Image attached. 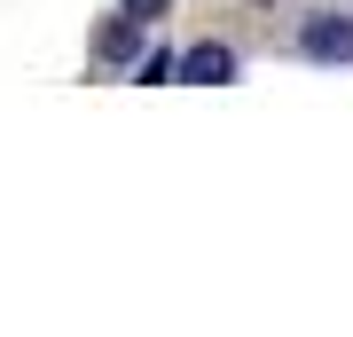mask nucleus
<instances>
[{
	"instance_id": "obj_1",
	"label": "nucleus",
	"mask_w": 353,
	"mask_h": 337,
	"mask_svg": "<svg viewBox=\"0 0 353 337\" xmlns=\"http://www.w3.org/2000/svg\"><path fill=\"white\" fill-rule=\"evenodd\" d=\"M299 55H314V63H353V16H306V24H299Z\"/></svg>"
},
{
	"instance_id": "obj_2",
	"label": "nucleus",
	"mask_w": 353,
	"mask_h": 337,
	"mask_svg": "<svg viewBox=\"0 0 353 337\" xmlns=\"http://www.w3.org/2000/svg\"><path fill=\"white\" fill-rule=\"evenodd\" d=\"M181 71H189L196 87H228V79H236V55L204 39V48H189V55H181Z\"/></svg>"
},
{
	"instance_id": "obj_3",
	"label": "nucleus",
	"mask_w": 353,
	"mask_h": 337,
	"mask_svg": "<svg viewBox=\"0 0 353 337\" xmlns=\"http://www.w3.org/2000/svg\"><path fill=\"white\" fill-rule=\"evenodd\" d=\"M126 16H134V24H150V16H165V0H126Z\"/></svg>"
}]
</instances>
